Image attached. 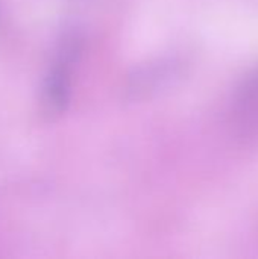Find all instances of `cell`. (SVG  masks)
<instances>
[{
	"instance_id": "6da1fadb",
	"label": "cell",
	"mask_w": 258,
	"mask_h": 259,
	"mask_svg": "<svg viewBox=\"0 0 258 259\" xmlns=\"http://www.w3.org/2000/svg\"><path fill=\"white\" fill-rule=\"evenodd\" d=\"M70 52V50H68ZM62 53L56 64L49 70L41 88V102L50 114L64 111L70 97V71L67 68L71 53Z\"/></svg>"
}]
</instances>
